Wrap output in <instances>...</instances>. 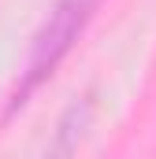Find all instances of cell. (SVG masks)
I'll return each instance as SVG.
<instances>
[{
    "label": "cell",
    "mask_w": 156,
    "mask_h": 159,
    "mask_svg": "<svg viewBox=\"0 0 156 159\" xmlns=\"http://www.w3.org/2000/svg\"><path fill=\"white\" fill-rule=\"evenodd\" d=\"M93 7H97V0H60V4L48 11V19H45L41 34L34 37V52H30L26 74H22V81H19V89H15L11 107L26 104V96L37 89L41 81L52 78V70L60 67V59L71 52V44L78 41L82 26L89 22Z\"/></svg>",
    "instance_id": "cell-1"
}]
</instances>
